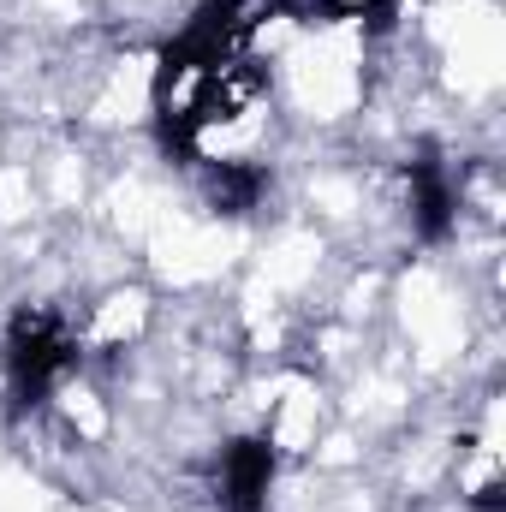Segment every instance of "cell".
I'll return each instance as SVG.
<instances>
[{
  "label": "cell",
  "mask_w": 506,
  "mask_h": 512,
  "mask_svg": "<svg viewBox=\"0 0 506 512\" xmlns=\"http://www.w3.org/2000/svg\"><path fill=\"white\" fill-rule=\"evenodd\" d=\"M251 24L256 18H245V0H203L197 18L161 48V66H155V108L167 102L173 78H185V72H221L227 54H233V42H239Z\"/></svg>",
  "instance_id": "cell-2"
},
{
  "label": "cell",
  "mask_w": 506,
  "mask_h": 512,
  "mask_svg": "<svg viewBox=\"0 0 506 512\" xmlns=\"http://www.w3.org/2000/svg\"><path fill=\"white\" fill-rule=\"evenodd\" d=\"M405 179H411V209H417V239L441 245L453 233V215H459V191L447 179V161L423 143L411 161H405Z\"/></svg>",
  "instance_id": "cell-4"
},
{
  "label": "cell",
  "mask_w": 506,
  "mask_h": 512,
  "mask_svg": "<svg viewBox=\"0 0 506 512\" xmlns=\"http://www.w3.org/2000/svg\"><path fill=\"white\" fill-rule=\"evenodd\" d=\"M274 441L268 435H239L221 459V501L227 512H268V489H274Z\"/></svg>",
  "instance_id": "cell-3"
},
{
  "label": "cell",
  "mask_w": 506,
  "mask_h": 512,
  "mask_svg": "<svg viewBox=\"0 0 506 512\" xmlns=\"http://www.w3.org/2000/svg\"><path fill=\"white\" fill-rule=\"evenodd\" d=\"M471 507H477V512H506V489H501V483H483V489L471 495Z\"/></svg>",
  "instance_id": "cell-7"
},
{
  "label": "cell",
  "mask_w": 506,
  "mask_h": 512,
  "mask_svg": "<svg viewBox=\"0 0 506 512\" xmlns=\"http://www.w3.org/2000/svg\"><path fill=\"white\" fill-rule=\"evenodd\" d=\"M78 370V334L66 328L60 310H18L6 328V382H12V411H36L60 376Z\"/></svg>",
  "instance_id": "cell-1"
},
{
  "label": "cell",
  "mask_w": 506,
  "mask_h": 512,
  "mask_svg": "<svg viewBox=\"0 0 506 512\" xmlns=\"http://www.w3.org/2000/svg\"><path fill=\"white\" fill-rule=\"evenodd\" d=\"M268 191V173L256 161H215L209 167V203L215 215H251Z\"/></svg>",
  "instance_id": "cell-5"
},
{
  "label": "cell",
  "mask_w": 506,
  "mask_h": 512,
  "mask_svg": "<svg viewBox=\"0 0 506 512\" xmlns=\"http://www.w3.org/2000/svg\"><path fill=\"white\" fill-rule=\"evenodd\" d=\"M352 12H358L370 30H387V24H393V12H399V0H364V6H352Z\"/></svg>",
  "instance_id": "cell-6"
}]
</instances>
